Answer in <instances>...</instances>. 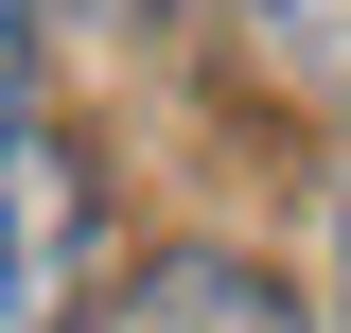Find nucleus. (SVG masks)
<instances>
[{
  "label": "nucleus",
  "mask_w": 351,
  "mask_h": 333,
  "mask_svg": "<svg viewBox=\"0 0 351 333\" xmlns=\"http://www.w3.org/2000/svg\"><path fill=\"white\" fill-rule=\"evenodd\" d=\"M246 36H263V71L299 88V106L351 123V0H246Z\"/></svg>",
  "instance_id": "7ed1b4c3"
},
{
  "label": "nucleus",
  "mask_w": 351,
  "mask_h": 333,
  "mask_svg": "<svg viewBox=\"0 0 351 333\" xmlns=\"http://www.w3.org/2000/svg\"><path fill=\"white\" fill-rule=\"evenodd\" d=\"M88 263H106V175L53 123H0V333H71Z\"/></svg>",
  "instance_id": "f257e3e1"
},
{
  "label": "nucleus",
  "mask_w": 351,
  "mask_h": 333,
  "mask_svg": "<svg viewBox=\"0 0 351 333\" xmlns=\"http://www.w3.org/2000/svg\"><path fill=\"white\" fill-rule=\"evenodd\" d=\"M18 53H36V0H0V88H18Z\"/></svg>",
  "instance_id": "20e7f679"
},
{
  "label": "nucleus",
  "mask_w": 351,
  "mask_h": 333,
  "mask_svg": "<svg viewBox=\"0 0 351 333\" xmlns=\"http://www.w3.org/2000/svg\"><path fill=\"white\" fill-rule=\"evenodd\" d=\"M334 298H351V210H334Z\"/></svg>",
  "instance_id": "39448f33"
},
{
  "label": "nucleus",
  "mask_w": 351,
  "mask_h": 333,
  "mask_svg": "<svg viewBox=\"0 0 351 333\" xmlns=\"http://www.w3.org/2000/svg\"><path fill=\"white\" fill-rule=\"evenodd\" d=\"M106 333H316V316L263 281V263H158V281H141Z\"/></svg>",
  "instance_id": "f03ea898"
}]
</instances>
